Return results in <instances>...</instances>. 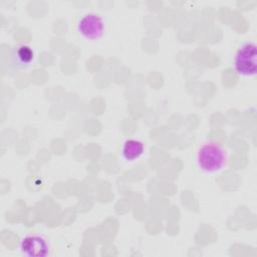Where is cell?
<instances>
[{"mask_svg": "<svg viewBox=\"0 0 257 257\" xmlns=\"http://www.w3.org/2000/svg\"><path fill=\"white\" fill-rule=\"evenodd\" d=\"M227 150L219 143H204L198 150L196 161L201 171L207 174L221 172L228 164Z\"/></svg>", "mask_w": 257, "mask_h": 257, "instance_id": "cell-1", "label": "cell"}, {"mask_svg": "<svg viewBox=\"0 0 257 257\" xmlns=\"http://www.w3.org/2000/svg\"><path fill=\"white\" fill-rule=\"evenodd\" d=\"M235 72L243 78H252L257 72V45L253 40L241 43L233 58Z\"/></svg>", "mask_w": 257, "mask_h": 257, "instance_id": "cell-2", "label": "cell"}, {"mask_svg": "<svg viewBox=\"0 0 257 257\" xmlns=\"http://www.w3.org/2000/svg\"><path fill=\"white\" fill-rule=\"evenodd\" d=\"M104 26V20L99 14L89 12L81 15L78 19L76 30L83 39L95 41L102 37Z\"/></svg>", "mask_w": 257, "mask_h": 257, "instance_id": "cell-3", "label": "cell"}, {"mask_svg": "<svg viewBox=\"0 0 257 257\" xmlns=\"http://www.w3.org/2000/svg\"><path fill=\"white\" fill-rule=\"evenodd\" d=\"M20 251L28 257H46L51 253L48 239L42 234L25 235L19 244Z\"/></svg>", "mask_w": 257, "mask_h": 257, "instance_id": "cell-4", "label": "cell"}, {"mask_svg": "<svg viewBox=\"0 0 257 257\" xmlns=\"http://www.w3.org/2000/svg\"><path fill=\"white\" fill-rule=\"evenodd\" d=\"M35 56V51L30 45L19 44L13 47L9 62L16 70H26L33 65Z\"/></svg>", "mask_w": 257, "mask_h": 257, "instance_id": "cell-5", "label": "cell"}, {"mask_svg": "<svg viewBox=\"0 0 257 257\" xmlns=\"http://www.w3.org/2000/svg\"><path fill=\"white\" fill-rule=\"evenodd\" d=\"M145 153V144L136 139H127L121 147V156L126 161L139 160Z\"/></svg>", "mask_w": 257, "mask_h": 257, "instance_id": "cell-6", "label": "cell"}]
</instances>
